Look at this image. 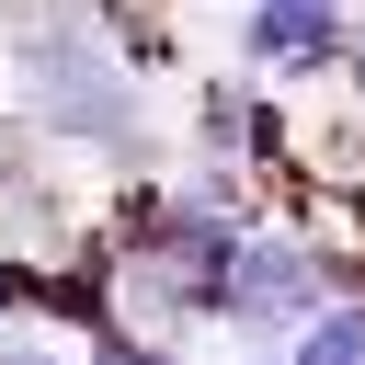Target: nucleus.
<instances>
[{
    "mask_svg": "<svg viewBox=\"0 0 365 365\" xmlns=\"http://www.w3.org/2000/svg\"><path fill=\"white\" fill-rule=\"evenodd\" d=\"M23 114L46 137H68V148H103V160L148 148V91H137L125 46L103 23H80V11H46L23 34Z\"/></svg>",
    "mask_w": 365,
    "mask_h": 365,
    "instance_id": "f257e3e1",
    "label": "nucleus"
},
{
    "mask_svg": "<svg viewBox=\"0 0 365 365\" xmlns=\"http://www.w3.org/2000/svg\"><path fill=\"white\" fill-rule=\"evenodd\" d=\"M319 308H331V262H319L297 228H240V251H228V297H217V331L285 354V331L319 319Z\"/></svg>",
    "mask_w": 365,
    "mask_h": 365,
    "instance_id": "f03ea898",
    "label": "nucleus"
},
{
    "mask_svg": "<svg viewBox=\"0 0 365 365\" xmlns=\"http://www.w3.org/2000/svg\"><path fill=\"white\" fill-rule=\"evenodd\" d=\"M354 0H240V57L251 68H342Z\"/></svg>",
    "mask_w": 365,
    "mask_h": 365,
    "instance_id": "7ed1b4c3",
    "label": "nucleus"
},
{
    "mask_svg": "<svg viewBox=\"0 0 365 365\" xmlns=\"http://www.w3.org/2000/svg\"><path fill=\"white\" fill-rule=\"evenodd\" d=\"M194 137H205V171H228V182H240V171L274 148V114H262V91H228V80H217V91L194 103Z\"/></svg>",
    "mask_w": 365,
    "mask_h": 365,
    "instance_id": "20e7f679",
    "label": "nucleus"
},
{
    "mask_svg": "<svg viewBox=\"0 0 365 365\" xmlns=\"http://www.w3.org/2000/svg\"><path fill=\"white\" fill-rule=\"evenodd\" d=\"M285 365H365V297H331L319 319L285 331Z\"/></svg>",
    "mask_w": 365,
    "mask_h": 365,
    "instance_id": "39448f33",
    "label": "nucleus"
},
{
    "mask_svg": "<svg viewBox=\"0 0 365 365\" xmlns=\"http://www.w3.org/2000/svg\"><path fill=\"white\" fill-rule=\"evenodd\" d=\"M80 365H182V342H160V331H125V319H114V331H91V354H80Z\"/></svg>",
    "mask_w": 365,
    "mask_h": 365,
    "instance_id": "423d86ee",
    "label": "nucleus"
},
{
    "mask_svg": "<svg viewBox=\"0 0 365 365\" xmlns=\"http://www.w3.org/2000/svg\"><path fill=\"white\" fill-rule=\"evenodd\" d=\"M0 365H80V354H68V342H46V331H34V342H0Z\"/></svg>",
    "mask_w": 365,
    "mask_h": 365,
    "instance_id": "0eeeda50",
    "label": "nucleus"
},
{
    "mask_svg": "<svg viewBox=\"0 0 365 365\" xmlns=\"http://www.w3.org/2000/svg\"><path fill=\"white\" fill-rule=\"evenodd\" d=\"M342 80L365 91V11H354V34H342Z\"/></svg>",
    "mask_w": 365,
    "mask_h": 365,
    "instance_id": "6e6552de",
    "label": "nucleus"
},
{
    "mask_svg": "<svg viewBox=\"0 0 365 365\" xmlns=\"http://www.w3.org/2000/svg\"><path fill=\"white\" fill-rule=\"evenodd\" d=\"M274 365H285V354H274Z\"/></svg>",
    "mask_w": 365,
    "mask_h": 365,
    "instance_id": "1a4fd4ad",
    "label": "nucleus"
}]
</instances>
